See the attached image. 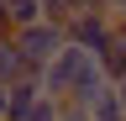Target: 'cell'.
<instances>
[{
  "label": "cell",
  "instance_id": "obj_1",
  "mask_svg": "<svg viewBox=\"0 0 126 121\" xmlns=\"http://www.w3.org/2000/svg\"><path fill=\"white\" fill-rule=\"evenodd\" d=\"M42 89H47L53 100L89 105V95H100V89H105V63H100V53L74 48V42H68V48L42 69Z\"/></svg>",
  "mask_w": 126,
  "mask_h": 121
},
{
  "label": "cell",
  "instance_id": "obj_2",
  "mask_svg": "<svg viewBox=\"0 0 126 121\" xmlns=\"http://www.w3.org/2000/svg\"><path fill=\"white\" fill-rule=\"evenodd\" d=\"M11 42H16V53L26 58V69L32 74H42L53 58L68 48V32H63L58 21H37V26H21V32H11Z\"/></svg>",
  "mask_w": 126,
  "mask_h": 121
},
{
  "label": "cell",
  "instance_id": "obj_3",
  "mask_svg": "<svg viewBox=\"0 0 126 121\" xmlns=\"http://www.w3.org/2000/svg\"><path fill=\"white\" fill-rule=\"evenodd\" d=\"M63 32H68V42H74V48H89V53H100V58H105L121 26H116V21H105L100 11H79L74 21H63Z\"/></svg>",
  "mask_w": 126,
  "mask_h": 121
},
{
  "label": "cell",
  "instance_id": "obj_4",
  "mask_svg": "<svg viewBox=\"0 0 126 121\" xmlns=\"http://www.w3.org/2000/svg\"><path fill=\"white\" fill-rule=\"evenodd\" d=\"M84 121H126V100H121V89H100V95H89L84 105Z\"/></svg>",
  "mask_w": 126,
  "mask_h": 121
},
{
  "label": "cell",
  "instance_id": "obj_5",
  "mask_svg": "<svg viewBox=\"0 0 126 121\" xmlns=\"http://www.w3.org/2000/svg\"><path fill=\"white\" fill-rule=\"evenodd\" d=\"M21 74H32V69H26V58L16 53V42H11V37H0V89H11Z\"/></svg>",
  "mask_w": 126,
  "mask_h": 121
},
{
  "label": "cell",
  "instance_id": "obj_6",
  "mask_svg": "<svg viewBox=\"0 0 126 121\" xmlns=\"http://www.w3.org/2000/svg\"><path fill=\"white\" fill-rule=\"evenodd\" d=\"M116 89H121V100H126V79H121V84H116Z\"/></svg>",
  "mask_w": 126,
  "mask_h": 121
},
{
  "label": "cell",
  "instance_id": "obj_7",
  "mask_svg": "<svg viewBox=\"0 0 126 121\" xmlns=\"http://www.w3.org/2000/svg\"><path fill=\"white\" fill-rule=\"evenodd\" d=\"M121 11H126V0H121Z\"/></svg>",
  "mask_w": 126,
  "mask_h": 121
}]
</instances>
